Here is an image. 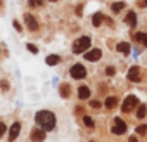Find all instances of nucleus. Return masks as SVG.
<instances>
[{
	"label": "nucleus",
	"mask_w": 147,
	"mask_h": 142,
	"mask_svg": "<svg viewBox=\"0 0 147 142\" xmlns=\"http://www.w3.org/2000/svg\"><path fill=\"white\" fill-rule=\"evenodd\" d=\"M106 73H107V75H109V76H113V75H114V73H116V69H114V68H113V66H109V68H107V69H106Z\"/></svg>",
	"instance_id": "25"
},
{
	"label": "nucleus",
	"mask_w": 147,
	"mask_h": 142,
	"mask_svg": "<svg viewBox=\"0 0 147 142\" xmlns=\"http://www.w3.org/2000/svg\"><path fill=\"white\" fill-rule=\"evenodd\" d=\"M123 7H125V2H116V4H113L111 9H113V12H119Z\"/></svg>",
	"instance_id": "19"
},
{
	"label": "nucleus",
	"mask_w": 147,
	"mask_h": 142,
	"mask_svg": "<svg viewBox=\"0 0 147 142\" xmlns=\"http://www.w3.org/2000/svg\"><path fill=\"white\" fill-rule=\"evenodd\" d=\"M50 2H57V0H50Z\"/></svg>",
	"instance_id": "32"
},
{
	"label": "nucleus",
	"mask_w": 147,
	"mask_h": 142,
	"mask_svg": "<svg viewBox=\"0 0 147 142\" xmlns=\"http://www.w3.org/2000/svg\"><path fill=\"white\" fill-rule=\"evenodd\" d=\"M145 113H147V108H145L144 104H140V106H138V109H137V118H140V120H142V118H145Z\"/></svg>",
	"instance_id": "17"
},
{
	"label": "nucleus",
	"mask_w": 147,
	"mask_h": 142,
	"mask_svg": "<svg viewBox=\"0 0 147 142\" xmlns=\"http://www.w3.org/2000/svg\"><path fill=\"white\" fill-rule=\"evenodd\" d=\"M19 130H21V125L16 121V123H12V126H11V130H9V140L12 142V140H16V137L19 135Z\"/></svg>",
	"instance_id": "9"
},
{
	"label": "nucleus",
	"mask_w": 147,
	"mask_h": 142,
	"mask_svg": "<svg viewBox=\"0 0 147 142\" xmlns=\"http://www.w3.org/2000/svg\"><path fill=\"white\" fill-rule=\"evenodd\" d=\"M90 47V38L88 37H82L75 42V45H73V52L75 54H83L87 49Z\"/></svg>",
	"instance_id": "2"
},
{
	"label": "nucleus",
	"mask_w": 147,
	"mask_h": 142,
	"mask_svg": "<svg viewBox=\"0 0 147 142\" xmlns=\"http://www.w3.org/2000/svg\"><path fill=\"white\" fill-rule=\"evenodd\" d=\"M147 132V125H140V126H137V133L138 135H144Z\"/></svg>",
	"instance_id": "22"
},
{
	"label": "nucleus",
	"mask_w": 147,
	"mask_h": 142,
	"mask_svg": "<svg viewBox=\"0 0 147 142\" xmlns=\"http://www.w3.org/2000/svg\"><path fill=\"white\" fill-rule=\"evenodd\" d=\"M100 57H102V52H100L99 49H92L90 52H85V59L90 61V62H95V61H99Z\"/></svg>",
	"instance_id": "6"
},
{
	"label": "nucleus",
	"mask_w": 147,
	"mask_h": 142,
	"mask_svg": "<svg viewBox=\"0 0 147 142\" xmlns=\"http://www.w3.org/2000/svg\"><path fill=\"white\" fill-rule=\"evenodd\" d=\"M59 61H61V57H59V55H55V54H54V55H49V57L45 59V62H47L49 66H55Z\"/></svg>",
	"instance_id": "15"
},
{
	"label": "nucleus",
	"mask_w": 147,
	"mask_h": 142,
	"mask_svg": "<svg viewBox=\"0 0 147 142\" xmlns=\"http://www.w3.org/2000/svg\"><path fill=\"white\" fill-rule=\"evenodd\" d=\"M138 106V99L135 97V95H128L126 99H125V102L121 104V109H123V113H130L133 108H137Z\"/></svg>",
	"instance_id": "4"
},
{
	"label": "nucleus",
	"mask_w": 147,
	"mask_h": 142,
	"mask_svg": "<svg viewBox=\"0 0 147 142\" xmlns=\"http://www.w3.org/2000/svg\"><path fill=\"white\" fill-rule=\"evenodd\" d=\"M69 75L75 78V80H82V78H85V76H87V69H85V66H83V64H75V66H71Z\"/></svg>",
	"instance_id": "3"
},
{
	"label": "nucleus",
	"mask_w": 147,
	"mask_h": 142,
	"mask_svg": "<svg viewBox=\"0 0 147 142\" xmlns=\"http://www.w3.org/2000/svg\"><path fill=\"white\" fill-rule=\"evenodd\" d=\"M24 21H26V26H28L31 31H35V30L38 28V23H36V19H35L31 14H26V16H24Z\"/></svg>",
	"instance_id": "10"
},
{
	"label": "nucleus",
	"mask_w": 147,
	"mask_h": 142,
	"mask_svg": "<svg viewBox=\"0 0 147 142\" xmlns=\"http://www.w3.org/2000/svg\"><path fill=\"white\" fill-rule=\"evenodd\" d=\"M5 130H7V126H5L4 123H0V137H2V135L5 133Z\"/></svg>",
	"instance_id": "26"
},
{
	"label": "nucleus",
	"mask_w": 147,
	"mask_h": 142,
	"mask_svg": "<svg viewBox=\"0 0 147 142\" xmlns=\"http://www.w3.org/2000/svg\"><path fill=\"white\" fill-rule=\"evenodd\" d=\"M26 47H28V50H30V52H31V54H38V49H36V47H35V45H33V43H28V45H26Z\"/></svg>",
	"instance_id": "24"
},
{
	"label": "nucleus",
	"mask_w": 147,
	"mask_h": 142,
	"mask_svg": "<svg viewBox=\"0 0 147 142\" xmlns=\"http://www.w3.org/2000/svg\"><path fill=\"white\" fill-rule=\"evenodd\" d=\"M83 123H85L88 128H94V126H95V123H94V120H92L90 116H83Z\"/></svg>",
	"instance_id": "20"
},
{
	"label": "nucleus",
	"mask_w": 147,
	"mask_h": 142,
	"mask_svg": "<svg viewBox=\"0 0 147 142\" xmlns=\"http://www.w3.org/2000/svg\"><path fill=\"white\" fill-rule=\"evenodd\" d=\"M116 104H118V99H116V97H107V99H106V108H107V109L116 108Z\"/></svg>",
	"instance_id": "16"
},
{
	"label": "nucleus",
	"mask_w": 147,
	"mask_h": 142,
	"mask_svg": "<svg viewBox=\"0 0 147 142\" xmlns=\"http://www.w3.org/2000/svg\"><path fill=\"white\" fill-rule=\"evenodd\" d=\"M133 40H137V42H140V43H144L147 47V33H135Z\"/></svg>",
	"instance_id": "14"
},
{
	"label": "nucleus",
	"mask_w": 147,
	"mask_h": 142,
	"mask_svg": "<svg viewBox=\"0 0 147 142\" xmlns=\"http://www.w3.org/2000/svg\"><path fill=\"white\" fill-rule=\"evenodd\" d=\"M31 7H40L42 5V0H28Z\"/></svg>",
	"instance_id": "23"
},
{
	"label": "nucleus",
	"mask_w": 147,
	"mask_h": 142,
	"mask_svg": "<svg viewBox=\"0 0 147 142\" xmlns=\"http://www.w3.org/2000/svg\"><path fill=\"white\" fill-rule=\"evenodd\" d=\"M0 4H2V0H0Z\"/></svg>",
	"instance_id": "33"
},
{
	"label": "nucleus",
	"mask_w": 147,
	"mask_h": 142,
	"mask_svg": "<svg viewBox=\"0 0 147 142\" xmlns=\"http://www.w3.org/2000/svg\"><path fill=\"white\" fill-rule=\"evenodd\" d=\"M35 121H36V125H38V128H42V130H52L54 126H55V116H54V113H50V111H38L36 114H35Z\"/></svg>",
	"instance_id": "1"
},
{
	"label": "nucleus",
	"mask_w": 147,
	"mask_h": 142,
	"mask_svg": "<svg viewBox=\"0 0 147 142\" xmlns=\"http://www.w3.org/2000/svg\"><path fill=\"white\" fill-rule=\"evenodd\" d=\"M125 21H126V24L135 26V24H137V16H135V12H128L126 18H125Z\"/></svg>",
	"instance_id": "13"
},
{
	"label": "nucleus",
	"mask_w": 147,
	"mask_h": 142,
	"mask_svg": "<svg viewBox=\"0 0 147 142\" xmlns=\"http://www.w3.org/2000/svg\"><path fill=\"white\" fill-rule=\"evenodd\" d=\"M128 80L130 82H140V69L137 66H133V68L128 69Z\"/></svg>",
	"instance_id": "7"
},
{
	"label": "nucleus",
	"mask_w": 147,
	"mask_h": 142,
	"mask_svg": "<svg viewBox=\"0 0 147 142\" xmlns=\"http://www.w3.org/2000/svg\"><path fill=\"white\" fill-rule=\"evenodd\" d=\"M78 95H80V99H83V101L88 99V97H90V89H88V87H80V89H78Z\"/></svg>",
	"instance_id": "12"
},
{
	"label": "nucleus",
	"mask_w": 147,
	"mask_h": 142,
	"mask_svg": "<svg viewBox=\"0 0 147 142\" xmlns=\"http://www.w3.org/2000/svg\"><path fill=\"white\" fill-rule=\"evenodd\" d=\"M14 28H16V30H18V31H21V30H23V28H21V24H19V23H18V21H14Z\"/></svg>",
	"instance_id": "29"
},
{
	"label": "nucleus",
	"mask_w": 147,
	"mask_h": 142,
	"mask_svg": "<svg viewBox=\"0 0 147 142\" xmlns=\"http://www.w3.org/2000/svg\"><path fill=\"white\" fill-rule=\"evenodd\" d=\"M140 7H147V0H142V2H140Z\"/></svg>",
	"instance_id": "30"
},
{
	"label": "nucleus",
	"mask_w": 147,
	"mask_h": 142,
	"mask_svg": "<svg viewBox=\"0 0 147 142\" xmlns=\"http://www.w3.org/2000/svg\"><path fill=\"white\" fill-rule=\"evenodd\" d=\"M128 142H138V140H137V137H133V135H131V137H130V140H128Z\"/></svg>",
	"instance_id": "31"
},
{
	"label": "nucleus",
	"mask_w": 147,
	"mask_h": 142,
	"mask_svg": "<svg viewBox=\"0 0 147 142\" xmlns=\"http://www.w3.org/2000/svg\"><path fill=\"white\" fill-rule=\"evenodd\" d=\"M61 95H64V97L69 95V85H62L61 87Z\"/></svg>",
	"instance_id": "21"
},
{
	"label": "nucleus",
	"mask_w": 147,
	"mask_h": 142,
	"mask_svg": "<svg viewBox=\"0 0 147 142\" xmlns=\"http://www.w3.org/2000/svg\"><path fill=\"white\" fill-rule=\"evenodd\" d=\"M125 132H126V123H125L123 120L116 118V120H114V126H113V133H116V135H123Z\"/></svg>",
	"instance_id": "5"
},
{
	"label": "nucleus",
	"mask_w": 147,
	"mask_h": 142,
	"mask_svg": "<svg viewBox=\"0 0 147 142\" xmlns=\"http://www.w3.org/2000/svg\"><path fill=\"white\" fill-rule=\"evenodd\" d=\"M118 52H121V54H130V43H126V42H121V43H118Z\"/></svg>",
	"instance_id": "11"
},
{
	"label": "nucleus",
	"mask_w": 147,
	"mask_h": 142,
	"mask_svg": "<svg viewBox=\"0 0 147 142\" xmlns=\"http://www.w3.org/2000/svg\"><path fill=\"white\" fill-rule=\"evenodd\" d=\"M90 104H92V108H95V109L100 108V102H99V101H94V102H90Z\"/></svg>",
	"instance_id": "27"
},
{
	"label": "nucleus",
	"mask_w": 147,
	"mask_h": 142,
	"mask_svg": "<svg viewBox=\"0 0 147 142\" xmlns=\"http://www.w3.org/2000/svg\"><path fill=\"white\" fill-rule=\"evenodd\" d=\"M0 85H2V89H4V90H7V89H9V83H7V82H5V80H4V82H2V83H0Z\"/></svg>",
	"instance_id": "28"
},
{
	"label": "nucleus",
	"mask_w": 147,
	"mask_h": 142,
	"mask_svg": "<svg viewBox=\"0 0 147 142\" xmlns=\"http://www.w3.org/2000/svg\"><path fill=\"white\" fill-rule=\"evenodd\" d=\"M31 140H35V142H42V140H45V130H42V128H35V130L31 132Z\"/></svg>",
	"instance_id": "8"
},
{
	"label": "nucleus",
	"mask_w": 147,
	"mask_h": 142,
	"mask_svg": "<svg viewBox=\"0 0 147 142\" xmlns=\"http://www.w3.org/2000/svg\"><path fill=\"white\" fill-rule=\"evenodd\" d=\"M92 23H94V26H100V23H102V14H94Z\"/></svg>",
	"instance_id": "18"
}]
</instances>
